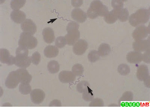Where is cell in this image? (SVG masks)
Masks as SVG:
<instances>
[{
	"label": "cell",
	"instance_id": "7c38bea8",
	"mask_svg": "<svg viewBox=\"0 0 150 107\" xmlns=\"http://www.w3.org/2000/svg\"><path fill=\"white\" fill-rule=\"evenodd\" d=\"M31 58L29 57H17L14 58V64L20 68H27L31 63Z\"/></svg>",
	"mask_w": 150,
	"mask_h": 107
},
{
	"label": "cell",
	"instance_id": "8d00e7d4",
	"mask_svg": "<svg viewBox=\"0 0 150 107\" xmlns=\"http://www.w3.org/2000/svg\"><path fill=\"white\" fill-rule=\"evenodd\" d=\"M112 4L114 9H122L124 6V3L121 1H112Z\"/></svg>",
	"mask_w": 150,
	"mask_h": 107
},
{
	"label": "cell",
	"instance_id": "7402d4cb",
	"mask_svg": "<svg viewBox=\"0 0 150 107\" xmlns=\"http://www.w3.org/2000/svg\"><path fill=\"white\" fill-rule=\"evenodd\" d=\"M133 99V94L130 91L125 92L123 93L122 96L119 101V105L124 106L129 104V102L132 101Z\"/></svg>",
	"mask_w": 150,
	"mask_h": 107
},
{
	"label": "cell",
	"instance_id": "9a60e30c",
	"mask_svg": "<svg viewBox=\"0 0 150 107\" xmlns=\"http://www.w3.org/2000/svg\"><path fill=\"white\" fill-rule=\"evenodd\" d=\"M126 57L127 61L130 63L139 64L142 61V54L139 52H130L127 54Z\"/></svg>",
	"mask_w": 150,
	"mask_h": 107
},
{
	"label": "cell",
	"instance_id": "f1b7e54d",
	"mask_svg": "<svg viewBox=\"0 0 150 107\" xmlns=\"http://www.w3.org/2000/svg\"><path fill=\"white\" fill-rule=\"evenodd\" d=\"M100 55L97 51L92 50L88 54V58L90 62L93 63L98 61L100 58Z\"/></svg>",
	"mask_w": 150,
	"mask_h": 107
},
{
	"label": "cell",
	"instance_id": "f35d334b",
	"mask_svg": "<svg viewBox=\"0 0 150 107\" xmlns=\"http://www.w3.org/2000/svg\"><path fill=\"white\" fill-rule=\"evenodd\" d=\"M51 104L50 105V106H61V101L59 100H54L52 101Z\"/></svg>",
	"mask_w": 150,
	"mask_h": 107
},
{
	"label": "cell",
	"instance_id": "8992f818",
	"mask_svg": "<svg viewBox=\"0 0 150 107\" xmlns=\"http://www.w3.org/2000/svg\"><path fill=\"white\" fill-rule=\"evenodd\" d=\"M149 33V29L144 25L137 27L132 33V37L136 41L145 39Z\"/></svg>",
	"mask_w": 150,
	"mask_h": 107
},
{
	"label": "cell",
	"instance_id": "d6a6232c",
	"mask_svg": "<svg viewBox=\"0 0 150 107\" xmlns=\"http://www.w3.org/2000/svg\"><path fill=\"white\" fill-rule=\"evenodd\" d=\"M129 13L126 9H122L119 14L118 19L122 22H125L129 18Z\"/></svg>",
	"mask_w": 150,
	"mask_h": 107
},
{
	"label": "cell",
	"instance_id": "4fadbf2b",
	"mask_svg": "<svg viewBox=\"0 0 150 107\" xmlns=\"http://www.w3.org/2000/svg\"><path fill=\"white\" fill-rule=\"evenodd\" d=\"M1 61L3 63H6L8 65H12L14 64L15 57L11 55L8 51L5 49H1Z\"/></svg>",
	"mask_w": 150,
	"mask_h": 107
},
{
	"label": "cell",
	"instance_id": "cb8c5ba5",
	"mask_svg": "<svg viewBox=\"0 0 150 107\" xmlns=\"http://www.w3.org/2000/svg\"><path fill=\"white\" fill-rule=\"evenodd\" d=\"M47 68L50 73L54 74L58 73L60 69L59 64L56 61H51L48 64Z\"/></svg>",
	"mask_w": 150,
	"mask_h": 107
},
{
	"label": "cell",
	"instance_id": "4dcf8cb0",
	"mask_svg": "<svg viewBox=\"0 0 150 107\" xmlns=\"http://www.w3.org/2000/svg\"><path fill=\"white\" fill-rule=\"evenodd\" d=\"M29 51L26 48L19 46L16 49V55L17 57H28Z\"/></svg>",
	"mask_w": 150,
	"mask_h": 107
},
{
	"label": "cell",
	"instance_id": "e0dca14e",
	"mask_svg": "<svg viewBox=\"0 0 150 107\" xmlns=\"http://www.w3.org/2000/svg\"><path fill=\"white\" fill-rule=\"evenodd\" d=\"M16 71L21 84H29L31 82L32 76L26 69L21 68L17 69Z\"/></svg>",
	"mask_w": 150,
	"mask_h": 107
},
{
	"label": "cell",
	"instance_id": "1f68e13d",
	"mask_svg": "<svg viewBox=\"0 0 150 107\" xmlns=\"http://www.w3.org/2000/svg\"><path fill=\"white\" fill-rule=\"evenodd\" d=\"M90 86L89 83L86 81H80L77 84V89L78 91L80 93H83V92L87 89V88Z\"/></svg>",
	"mask_w": 150,
	"mask_h": 107
},
{
	"label": "cell",
	"instance_id": "44dd1931",
	"mask_svg": "<svg viewBox=\"0 0 150 107\" xmlns=\"http://www.w3.org/2000/svg\"><path fill=\"white\" fill-rule=\"evenodd\" d=\"M59 50L57 47L53 45H49L44 50V54L47 58H53L58 56Z\"/></svg>",
	"mask_w": 150,
	"mask_h": 107
},
{
	"label": "cell",
	"instance_id": "3957f363",
	"mask_svg": "<svg viewBox=\"0 0 150 107\" xmlns=\"http://www.w3.org/2000/svg\"><path fill=\"white\" fill-rule=\"evenodd\" d=\"M79 25L74 21H72L68 24L67 28V34L65 37L68 45H74L79 39L80 33L79 30Z\"/></svg>",
	"mask_w": 150,
	"mask_h": 107
},
{
	"label": "cell",
	"instance_id": "ac0fdd59",
	"mask_svg": "<svg viewBox=\"0 0 150 107\" xmlns=\"http://www.w3.org/2000/svg\"><path fill=\"white\" fill-rule=\"evenodd\" d=\"M11 18L12 21L16 23H22L26 20V15L21 10H14L11 13Z\"/></svg>",
	"mask_w": 150,
	"mask_h": 107
},
{
	"label": "cell",
	"instance_id": "5b68a950",
	"mask_svg": "<svg viewBox=\"0 0 150 107\" xmlns=\"http://www.w3.org/2000/svg\"><path fill=\"white\" fill-rule=\"evenodd\" d=\"M19 83V77L17 71H13L8 75L5 80V85L9 89H14L17 87Z\"/></svg>",
	"mask_w": 150,
	"mask_h": 107
},
{
	"label": "cell",
	"instance_id": "5bb4252c",
	"mask_svg": "<svg viewBox=\"0 0 150 107\" xmlns=\"http://www.w3.org/2000/svg\"><path fill=\"white\" fill-rule=\"evenodd\" d=\"M71 15L72 18L75 21L81 23L85 22L87 18L86 13L78 8L74 9L72 11Z\"/></svg>",
	"mask_w": 150,
	"mask_h": 107
},
{
	"label": "cell",
	"instance_id": "2e32d148",
	"mask_svg": "<svg viewBox=\"0 0 150 107\" xmlns=\"http://www.w3.org/2000/svg\"><path fill=\"white\" fill-rule=\"evenodd\" d=\"M149 76L148 66L145 65H140L137 68V77L141 81H144Z\"/></svg>",
	"mask_w": 150,
	"mask_h": 107
},
{
	"label": "cell",
	"instance_id": "7a4b0ae2",
	"mask_svg": "<svg viewBox=\"0 0 150 107\" xmlns=\"http://www.w3.org/2000/svg\"><path fill=\"white\" fill-rule=\"evenodd\" d=\"M149 10L141 9L130 16L129 22L131 25L135 27L139 25L146 23L149 21Z\"/></svg>",
	"mask_w": 150,
	"mask_h": 107
},
{
	"label": "cell",
	"instance_id": "30bf717a",
	"mask_svg": "<svg viewBox=\"0 0 150 107\" xmlns=\"http://www.w3.org/2000/svg\"><path fill=\"white\" fill-rule=\"evenodd\" d=\"M45 92L41 89H33L30 93V98L34 104L38 105L44 101L45 98Z\"/></svg>",
	"mask_w": 150,
	"mask_h": 107
},
{
	"label": "cell",
	"instance_id": "74e56055",
	"mask_svg": "<svg viewBox=\"0 0 150 107\" xmlns=\"http://www.w3.org/2000/svg\"><path fill=\"white\" fill-rule=\"evenodd\" d=\"M150 51H146L142 54V61L146 63H150Z\"/></svg>",
	"mask_w": 150,
	"mask_h": 107
},
{
	"label": "cell",
	"instance_id": "836d02e7",
	"mask_svg": "<svg viewBox=\"0 0 150 107\" xmlns=\"http://www.w3.org/2000/svg\"><path fill=\"white\" fill-rule=\"evenodd\" d=\"M67 44L65 37L59 36L56 39L55 45L59 49L64 48Z\"/></svg>",
	"mask_w": 150,
	"mask_h": 107
},
{
	"label": "cell",
	"instance_id": "277c9868",
	"mask_svg": "<svg viewBox=\"0 0 150 107\" xmlns=\"http://www.w3.org/2000/svg\"><path fill=\"white\" fill-rule=\"evenodd\" d=\"M37 44V39L32 35L25 32L21 33L18 41L19 46L28 49H33L36 47Z\"/></svg>",
	"mask_w": 150,
	"mask_h": 107
},
{
	"label": "cell",
	"instance_id": "ab89813d",
	"mask_svg": "<svg viewBox=\"0 0 150 107\" xmlns=\"http://www.w3.org/2000/svg\"><path fill=\"white\" fill-rule=\"evenodd\" d=\"M150 77L147 78L144 81V84L147 86V87L150 88Z\"/></svg>",
	"mask_w": 150,
	"mask_h": 107
},
{
	"label": "cell",
	"instance_id": "4316f807",
	"mask_svg": "<svg viewBox=\"0 0 150 107\" xmlns=\"http://www.w3.org/2000/svg\"><path fill=\"white\" fill-rule=\"evenodd\" d=\"M26 2V1L24 0H20V1L13 0L11 2V6L13 10H19L23 7Z\"/></svg>",
	"mask_w": 150,
	"mask_h": 107
},
{
	"label": "cell",
	"instance_id": "603a6c76",
	"mask_svg": "<svg viewBox=\"0 0 150 107\" xmlns=\"http://www.w3.org/2000/svg\"><path fill=\"white\" fill-rule=\"evenodd\" d=\"M110 46L108 44L103 43L99 47L98 52L101 57H105L110 53Z\"/></svg>",
	"mask_w": 150,
	"mask_h": 107
},
{
	"label": "cell",
	"instance_id": "484cf974",
	"mask_svg": "<svg viewBox=\"0 0 150 107\" xmlns=\"http://www.w3.org/2000/svg\"><path fill=\"white\" fill-rule=\"evenodd\" d=\"M72 71L75 76H80L83 73L84 68L81 64H76L72 67Z\"/></svg>",
	"mask_w": 150,
	"mask_h": 107
},
{
	"label": "cell",
	"instance_id": "8fae6325",
	"mask_svg": "<svg viewBox=\"0 0 150 107\" xmlns=\"http://www.w3.org/2000/svg\"><path fill=\"white\" fill-rule=\"evenodd\" d=\"M59 78L62 83H68L74 81L76 76L71 71H64L59 74Z\"/></svg>",
	"mask_w": 150,
	"mask_h": 107
},
{
	"label": "cell",
	"instance_id": "83f0119b",
	"mask_svg": "<svg viewBox=\"0 0 150 107\" xmlns=\"http://www.w3.org/2000/svg\"><path fill=\"white\" fill-rule=\"evenodd\" d=\"M118 71L122 76L127 75L130 72V69L128 65L126 64H122L119 65L118 68Z\"/></svg>",
	"mask_w": 150,
	"mask_h": 107
},
{
	"label": "cell",
	"instance_id": "ba28073f",
	"mask_svg": "<svg viewBox=\"0 0 150 107\" xmlns=\"http://www.w3.org/2000/svg\"><path fill=\"white\" fill-rule=\"evenodd\" d=\"M132 47L135 51L139 52L149 51L150 41L148 40L136 41L133 42Z\"/></svg>",
	"mask_w": 150,
	"mask_h": 107
},
{
	"label": "cell",
	"instance_id": "9c48e42d",
	"mask_svg": "<svg viewBox=\"0 0 150 107\" xmlns=\"http://www.w3.org/2000/svg\"><path fill=\"white\" fill-rule=\"evenodd\" d=\"M21 29L25 33H29L33 35L37 30V27L35 24L30 19H27L24 21L21 25Z\"/></svg>",
	"mask_w": 150,
	"mask_h": 107
},
{
	"label": "cell",
	"instance_id": "d6986e66",
	"mask_svg": "<svg viewBox=\"0 0 150 107\" xmlns=\"http://www.w3.org/2000/svg\"><path fill=\"white\" fill-rule=\"evenodd\" d=\"M122 9H114L110 12L107 15L104 16V19L108 24L115 23L118 19L119 14Z\"/></svg>",
	"mask_w": 150,
	"mask_h": 107
},
{
	"label": "cell",
	"instance_id": "ffe728a7",
	"mask_svg": "<svg viewBox=\"0 0 150 107\" xmlns=\"http://www.w3.org/2000/svg\"><path fill=\"white\" fill-rule=\"evenodd\" d=\"M43 39L47 44H50L53 43L55 39L54 32L52 28H45L42 31Z\"/></svg>",
	"mask_w": 150,
	"mask_h": 107
},
{
	"label": "cell",
	"instance_id": "e575fe53",
	"mask_svg": "<svg viewBox=\"0 0 150 107\" xmlns=\"http://www.w3.org/2000/svg\"><path fill=\"white\" fill-rule=\"evenodd\" d=\"M104 106V103L101 98L93 99L89 104V107H103Z\"/></svg>",
	"mask_w": 150,
	"mask_h": 107
},
{
	"label": "cell",
	"instance_id": "52a82bcc",
	"mask_svg": "<svg viewBox=\"0 0 150 107\" xmlns=\"http://www.w3.org/2000/svg\"><path fill=\"white\" fill-rule=\"evenodd\" d=\"M88 42L83 39L79 40L74 44L73 51L74 53L77 55H82L84 54L88 49Z\"/></svg>",
	"mask_w": 150,
	"mask_h": 107
},
{
	"label": "cell",
	"instance_id": "f546056e",
	"mask_svg": "<svg viewBox=\"0 0 150 107\" xmlns=\"http://www.w3.org/2000/svg\"><path fill=\"white\" fill-rule=\"evenodd\" d=\"M19 90L22 94L27 95L31 91V87L29 84H21L19 86Z\"/></svg>",
	"mask_w": 150,
	"mask_h": 107
},
{
	"label": "cell",
	"instance_id": "d4e9b609",
	"mask_svg": "<svg viewBox=\"0 0 150 107\" xmlns=\"http://www.w3.org/2000/svg\"><path fill=\"white\" fill-rule=\"evenodd\" d=\"M83 98L86 101H91L93 99L94 95L93 91L90 87L87 88L83 93Z\"/></svg>",
	"mask_w": 150,
	"mask_h": 107
},
{
	"label": "cell",
	"instance_id": "d590c367",
	"mask_svg": "<svg viewBox=\"0 0 150 107\" xmlns=\"http://www.w3.org/2000/svg\"><path fill=\"white\" fill-rule=\"evenodd\" d=\"M31 58L32 63L35 65H38L41 61V55L38 52H35L32 55Z\"/></svg>",
	"mask_w": 150,
	"mask_h": 107
},
{
	"label": "cell",
	"instance_id": "6da1fadb",
	"mask_svg": "<svg viewBox=\"0 0 150 107\" xmlns=\"http://www.w3.org/2000/svg\"><path fill=\"white\" fill-rule=\"evenodd\" d=\"M109 12L108 8L100 1H94L91 4L87 11V15L89 18L94 19L98 16H105Z\"/></svg>",
	"mask_w": 150,
	"mask_h": 107
}]
</instances>
